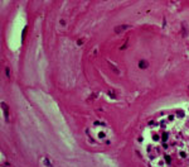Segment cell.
Masks as SVG:
<instances>
[{"label": "cell", "instance_id": "6da1fadb", "mask_svg": "<svg viewBox=\"0 0 189 167\" xmlns=\"http://www.w3.org/2000/svg\"><path fill=\"white\" fill-rule=\"evenodd\" d=\"M127 28H129V25H126V24H124V25H119V27L115 28V32H116V33H121V32H124L125 29H127Z\"/></svg>", "mask_w": 189, "mask_h": 167}, {"label": "cell", "instance_id": "7a4b0ae2", "mask_svg": "<svg viewBox=\"0 0 189 167\" xmlns=\"http://www.w3.org/2000/svg\"><path fill=\"white\" fill-rule=\"evenodd\" d=\"M2 108L4 109V114H5L6 120H9V115H8V105H6V104H4V103H2Z\"/></svg>", "mask_w": 189, "mask_h": 167}, {"label": "cell", "instance_id": "3957f363", "mask_svg": "<svg viewBox=\"0 0 189 167\" xmlns=\"http://www.w3.org/2000/svg\"><path fill=\"white\" fill-rule=\"evenodd\" d=\"M139 67H140V68H146V67H147V62H146L145 60H141V61L139 62Z\"/></svg>", "mask_w": 189, "mask_h": 167}, {"label": "cell", "instance_id": "277c9868", "mask_svg": "<svg viewBox=\"0 0 189 167\" xmlns=\"http://www.w3.org/2000/svg\"><path fill=\"white\" fill-rule=\"evenodd\" d=\"M43 161H44V165H46V163H47V165H48V167H52V165H50V163H49V160H48V158H44V160H43Z\"/></svg>", "mask_w": 189, "mask_h": 167}, {"label": "cell", "instance_id": "5b68a950", "mask_svg": "<svg viewBox=\"0 0 189 167\" xmlns=\"http://www.w3.org/2000/svg\"><path fill=\"white\" fill-rule=\"evenodd\" d=\"M188 89H189V86H188Z\"/></svg>", "mask_w": 189, "mask_h": 167}]
</instances>
